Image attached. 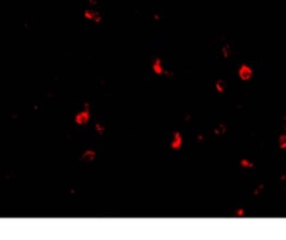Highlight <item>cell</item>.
Segmentation results:
<instances>
[{"label": "cell", "instance_id": "10", "mask_svg": "<svg viewBox=\"0 0 286 240\" xmlns=\"http://www.w3.org/2000/svg\"><path fill=\"white\" fill-rule=\"evenodd\" d=\"M95 130H97L98 134H101L102 135V134L105 133V126L101 124V123H97V124H95Z\"/></svg>", "mask_w": 286, "mask_h": 240}, {"label": "cell", "instance_id": "9", "mask_svg": "<svg viewBox=\"0 0 286 240\" xmlns=\"http://www.w3.org/2000/svg\"><path fill=\"white\" fill-rule=\"evenodd\" d=\"M240 165L243 168H253L254 166V163L251 161H249V159H241V161H240Z\"/></svg>", "mask_w": 286, "mask_h": 240}, {"label": "cell", "instance_id": "2", "mask_svg": "<svg viewBox=\"0 0 286 240\" xmlns=\"http://www.w3.org/2000/svg\"><path fill=\"white\" fill-rule=\"evenodd\" d=\"M239 77L241 80H244V81H247V80H250L251 77H253V70H251V67L247 64H243V66H240V69H239Z\"/></svg>", "mask_w": 286, "mask_h": 240}, {"label": "cell", "instance_id": "5", "mask_svg": "<svg viewBox=\"0 0 286 240\" xmlns=\"http://www.w3.org/2000/svg\"><path fill=\"white\" fill-rule=\"evenodd\" d=\"M81 159L84 162H94L97 159V152L94 151V149H87V151H84L83 155H81Z\"/></svg>", "mask_w": 286, "mask_h": 240}, {"label": "cell", "instance_id": "12", "mask_svg": "<svg viewBox=\"0 0 286 240\" xmlns=\"http://www.w3.org/2000/svg\"><path fill=\"white\" fill-rule=\"evenodd\" d=\"M85 15H88V18H92V20H95V21H99V15H98L97 13H85Z\"/></svg>", "mask_w": 286, "mask_h": 240}, {"label": "cell", "instance_id": "11", "mask_svg": "<svg viewBox=\"0 0 286 240\" xmlns=\"http://www.w3.org/2000/svg\"><path fill=\"white\" fill-rule=\"evenodd\" d=\"M279 145H281V148H283V149L286 148V134H283V135L279 137Z\"/></svg>", "mask_w": 286, "mask_h": 240}, {"label": "cell", "instance_id": "6", "mask_svg": "<svg viewBox=\"0 0 286 240\" xmlns=\"http://www.w3.org/2000/svg\"><path fill=\"white\" fill-rule=\"evenodd\" d=\"M225 87H226V84H225L223 80H218L217 84H215V89H217L218 92H221V94L225 91Z\"/></svg>", "mask_w": 286, "mask_h": 240}, {"label": "cell", "instance_id": "4", "mask_svg": "<svg viewBox=\"0 0 286 240\" xmlns=\"http://www.w3.org/2000/svg\"><path fill=\"white\" fill-rule=\"evenodd\" d=\"M152 70H154V73L158 74V75H162V74L165 73V67H163V61H162L159 57H157V59L154 60V63H152Z\"/></svg>", "mask_w": 286, "mask_h": 240}, {"label": "cell", "instance_id": "1", "mask_svg": "<svg viewBox=\"0 0 286 240\" xmlns=\"http://www.w3.org/2000/svg\"><path fill=\"white\" fill-rule=\"evenodd\" d=\"M181 145H183V137H181V134H180L179 131H175L173 135H172L170 148L172 149H175V151H177V149L181 148Z\"/></svg>", "mask_w": 286, "mask_h": 240}, {"label": "cell", "instance_id": "8", "mask_svg": "<svg viewBox=\"0 0 286 240\" xmlns=\"http://www.w3.org/2000/svg\"><path fill=\"white\" fill-rule=\"evenodd\" d=\"M225 133H226V124H223V123L215 129V134H225Z\"/></svg>", "mask_w": 286, "mask_h": 240}, {"label": "cell", "instance_id": "7", "mask_svg": "<svg viewBox=\"0 0 286 240\" xmlns=\"http://www.w3.org/2000/svg\"><path fill=\"white\" fill-rule=\"evenodd\" d=\"M222 55H223V57H230L232 56V48L229 46V45H225V46L222 48Z\"/></svg>", "mask_w": 286, "mask_h": 240}, {"label": "cell", "instance_id": "13", "mask_svg": "<svg viewBox=\"0 0 286 240\" xmlns=\"http://www.w3.org/2000/svg\"><path fill=\"white\" fill-rule=\"evenodd\" d=\"M237 215H244V211H243V209H239V211H237Z\"/></svg>", "mask_w": 286, "mask_h": 240}, {"label": "cell", "instance_id": "14", "mask_svg": "<svg viewBox=\"0 0 286 240\" xmlns=\"http://www.w3.org/2000/svg\"><path fill=\"white\" fill-rule=\"evenodd\" d=\"M285 130H286V124H285Z\"/></svg>", "mask_w": 286, "mask_h": 240}, {"label": "cell", "instance_id": "3", "mask_svg": "<svg viewBox=\"0 0 286 240\" xmlns=\"http://www.w3.org/2000/svg\"><path fill=\"white\" fill-rule=\"evenodd\" d=\"M88 120H89V110H88V109H85V110L80 112V113L75 115V123L80 126L87 124Z\"/></svg>", "mask_w": 286, "mask_h": 240}]
</instances>
